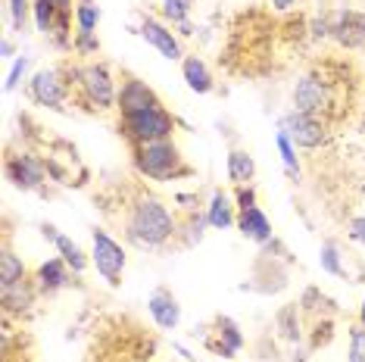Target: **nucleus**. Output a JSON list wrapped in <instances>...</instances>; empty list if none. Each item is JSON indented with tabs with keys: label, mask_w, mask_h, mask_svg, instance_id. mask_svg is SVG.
Wrapping results in <instances>:
<instances>
[{
	"label": "nucleus",
	"mask_w": 365,
	"mask_h": 362,
	"mask_svg": "<svg viewBox=\"0 0 365 362\" xmlns=\"http://www.w3.org/2000/svg\"><path fill=\"white\" fill-rule=\"evenodd\" d=\"M275 144H278V153H281V162H284L287 175H290V178H300V160H297V144L287 138V131H281V128H278Z\"/></svg>",
	"instance_id": "obj_28"
},
{
	"label": "nucleus",
	"mask_w": 365,
	"mask_h": 362,
	"mask_svg": "<svg viewBox=\"0 0 365 362\" xmlns=\"http://www.w3.org/2000/svg\"><path fill=\"white\" fill-rule=\"evenodd\" d=\"M334 106H337L334 81L325 78L322 72H306V76L294 85V110L309 113V116L331 119Z\"/></svg>",
	"instance_id": "obj_7"
},
{
	"label": "nucleus",
	"mask_w": 365,
	"mask_h": 362,
	"mask_svg": "<svg viewBox=\"0 0 365 362\" xmlns=\"http://www.w3.org/2000/svg\"><path fill=\"white\" fill-rule=\"evenodd\" d=\"M163 103V97L147 85L144 78L131 76V72H122L119 78V103H115V116H131V113H140L147 106Z\"/></svg>",
	"instance_id": "obj_11"
},
{
	"label": "nucleus",
	"mask_w": 365,
	"mask_h": 362,
	"mask_svg": "<svg viewBox=\"0 0 365 362\" xmlns=\"http://www.w3.org/2000/svg\"><path fill=\"white\" fill-rule=\"evenodd\" d=\"M163 16L172 29L181 31V38L190 35V10H194V0H160Z\"/></svg>",
	"instance_id": "obj_24"
},
{
	"label": "nucleus",
	"mask_w": 365,
	"mask_h": 362,
	"mask_svg": "<svg viewBox=\"0 0 365 362\" xmlns=\"http://www.w3.org/2000/svg\"><path fill=\"white\" fill-rule=\"evenodd\" d=\"M72 51H76V56H97L101 53V38H97V31H76V35H72Z\"/></svg>",
	"instance_id": "obj_30"
},
{
	"label": "nucleus",
	"mask_w": 365,
	"mask_h": 362,
	"mask_svg": "<svg viewBox=\"0 0 365 362\" xmlns=\"http://www.w3.org/2000/svg\"><path fill=\"white\" fill-rule=\"evenodd\" d=\"M31 272L22 262V257L10 247V237H4V247H0V287H10L22 278H29Z\"/></svg>",
	"instance_id": "obj_22"
},
{
	"label": "nucleus",
	"mask_w": 365,
	"mask_h": 362,
	"mask_svg": "<svg viewBox=\"0 0 365 362\" xmlns=\"http://www.w3.org/2000/svg\"><path fill=\"white\" fill-rule=\"evenodd\" d=\"M56 4H60L66 13H76V0H56Z\"/></svg>",
	"instance_id": "obj_37"
},
{
	"label": "nucleus",
	"mask_w": 365,
	"mask_h": 362,
	"mask_svg": "<svg viewBox=\"0 0 365 362\" xmlns=\"http://www.w3.org/2000/svg\"><path fill=\"white\" fill-rule=\"evenodd\" d=\"M147 312H150L153 325L160 331H175L181 325V303L169 287H156L150 297H147Z\"/></svg>",
	"instance_id": "obj_16"
},
{
	"label": "nucleus",
	"mask_w": 365,
	"mask_h": 362,
	"mask_svg": "<svg viewBox=\"0 0 365 362\" xmlns=\"http://www.w3.org/2000/svg\"><path fill=\"white\" fill-rule=\"evenodd\" d=\"M281 131H287V138L294 141L300 150H319L331 141V125L322 116H309V113L290 110L281 119Z\"/></svg>",
	"instance_id": "obj_9"
},
{
	"label": "nucleus",
	"mask_w": 365,
	"mask_h": 362,
	"mask_svg": "<svg viewBox=\"0 0 365 362\" xmlns=\"http://www.w3.org/2000/svg\"><path fill=\"white\" fill-rule=\"evenodd\" d=\"M97 26H101L97 0H76V31H97Z\"/></svg>",
	"instance_id": "obj_27"
},
{
	"label": "nucleus",
	"mask_w": 365,
	"mask_h": 362,
	"mask_svg": "<svg viewBox=\"0 0 365 362\" xmlns=\"http://www.w3.org/2000/svg\"><path fill=\"white\" fill-rule=\"evenodd\" d=\"M300 303H290V306H284L278 312V319H275V325H278V334L284 337V341L290 343H297L303 337V328H300Z\"/></svg>",
	"instance_id": "obj_25"
},
{
	"label": "nucleus",
	"mask_w": 365,
	"mask_h": 362,
	"mask_svg": "<svg viewBox=\"0 0 365 362\" xmlns=\"http://www.w3.org/2000/svg\"><path fill=\"white\" fill-rule=\"evenodd\" d=\"M328 35L346 51H359V47H365V13L337 10L334 19L328 22Z\"/></svg>",
	"instance_id": "obj_13"
},
{
	"label": "nucleus",
	"mask_w": 365,
	"mask_h": 362,
	"mask_svg": "<svg viewBox=\"0 0 365 362\" xmlns=\"http://www.w3.org/2000/svg\"><path fill=\"white\" fill-rule=\"evenodd\" d=\"M346 362H365V325H350V347H346Z\"/></svg>",
	"instance_id": "obj_32"
},
{
	"label": "nucleus",
	"mask_w": 365,
	"mask_h": 362,
	"mask_svg": "<svg viewBox=\"0 0 365 362\" xmlns=\"http://www.w3.org/2000/svg\"><path fill=\"white\" fill-rule=\"evenodd\" d=\"M346 237L356 244H365V216H353L346 222Z\"/></svg>",
	"instance_id": "obj_34"
},
{
	"label": "nucleus",
	"mask_w": 365,
	"mask_h": 362,
	"mask_svg": "<svg viewBox=\"0 0 365 362\" xmlns=\"http://www.w3.org/2000/svg\"><path fill=\"white\" fill-rule=\"evenodd\" d=\"M31 4L35 0H6V10H10V22L16 31H26L29 19H31Z\"/></svg>",
	"instance_id": "obj_31"
},
{
	"label": "nucleus",
	"mask_w": 365,
	"mask_h": 362,
	"mask_svg": "<svg viewBox=\"0 0 365 362\" xmlns=\"http://www.w3.org/2000/svg\"><path fill=\"white\" fill-rule=\"evenodd\" d=\"M29 97L31 103L41 110H53V113H66V106L72 103V81H69V66L56 63V66H44L35 76L29 78Z\"/></svg>",
	"instance_id": "obj_5"
},
{
	"label": "nucleus",
	"mask_w": 365,
	"mask_h": 362,
	"mask_svg": "<svg viewBox=\"0 0 365 362\" xmlns=\"http://www.w3.org/2000/svg\"><path fill=\"white\" fill-rule=\"evenodd\" d=\"M119 135L128 141V147L135 144H150V141H169L175 138L178 122L172 116V110L165 103L147 106L140 113H131V116H119Z\"/></svg>",
	"instance_id": "obj_4"
},
{
	"label": "nucleus",
	"mask_w": 365,
	"mask_h": 362,
	"mask_svg": "<svg viewBox=\"0 0 365 362\" xmlns=\"http://www.w3.org/2000/svg\"><path fill=\"white\" fill-rule=\"evenodd\" d=\"M256 178V160L250 150H244V147H235V150L228 153V181L235 187L240 185H253Z\"/></svg>",
	"instance_id": "obj_23"
},
{
	"label": "nucleus",
	"mask_w": 365,
	"mask_h": 362,
	"mask_svg": "<svg viewBox=\"0 0 365 362\" xmlns=\"http://www.w3.org/2000/svg\"><path fill=\"white\" fill-rule=\"evenodd\" d=\"M359 325H365V297H362V306H359V319H356Z\"/></svg>",
	"instance_id": "obj_38"
},
{
	"label": "nucleus",
	"mask_w": 365,
	"mask_h": 362,
	"mask_svg": "<svg viewBox=\"0 0 365 362\" xmlns=\"http://www.w3.org/2000/svg\"><path fill=\"white\" fill-rule=\"evenodd\" d=\"M235 207H237V212H244V210H250V207H259V200H256V187H253V185H240V187H235Z\"/></svg>",
	"instance_id": "obj_33"
},
{
	"label": "nucleus",
	"mask_w": 365,
	"mask_h": 362,
	"mask_svg": "<svg viewBox=\"0 0 365 362\" xmlns=\"http://www.w3.org/2000/svg\"><path fill=\"white\" fill-rule=\"evenodd\" d=\"M41 300L38 294V284L35 278H22V281H16L10 287H0V306H4V316L13 319V316H29L31 309H35V303Z\"/></svg>",
	"instance_id": "obj_15"
},
{
	"label": "nucleus",
	"mask_w": 365,
	"mask_h": 362,
	"mask_svg": "<svg viewBox=\"0 0 365 362\" xmlns=\"http://www.w3.org/2000/svg\"><path fill=\"white\" fill-rule=\"evenodd\" d=\"M125 266H128V253L106 228H94L91 232V269L103 278L110 287H119L125 278Z\"/></svg>",
	"instance_id": "obj_6"
},
{
	"label": "nucleus",
	"mask_w": 365,
	"mask_h": 362,
	"mask_svg": "<svg viewBox=\"0 0 365 362\" xmlns=\"http://www.w3.org/2000/svg\"><path fill=\"white\" fill-rule=\"evenodd\" d=\"M122 234L138 250H165L178 237V216L163 197L135 191L122 203Z\"/></svg>",
	"instance_id": "obj_1"
},
{
	"label": "nucleus",
	"mask_w": 365,
	"mask_h": 362,
	"mask_svg": "<svg viewBox=\"0 0 365 362\" xmlns=\"http://www.w3.org/2000/svg\"><path fill=\"white\" fill-rule=\"evenodd\" d=\"M206 228H210V222H206V212H197V210L185 212V216L178 219V237H175V244L181 247V250H194V247L206 237Z\"/></svg>",
	"instance_id": "obj_21"
},
{
	"label": "nucleus",
	"mask_w": 365,
	"mask_h": 362,
	"mask_svg": "<svg viewBox=\"0 0 365 362\" xmlns=\"http://www.w3.org/2000/svg\"><path fill=\"white\" fill-rule=\"evenodd\" d=\"M181 78L187 81V88L194 90V94H212L215 90V78H212L210 66L197 53H187L185 60H181Z\"/></svg>",
	"instance_id": "obj_20"
},
{
	"label": "nucleus",
	"mask_w": 365,
	"mask_h": 362,
	"mask_svg": "<svg viewBox=\"0 0 365 362\" xmlns=\"http://www.w3.org/2000/svg\"><path fill=\"white\" fill-rule=\"evenodd\" d=\"M269 4H272V6H275V10H278V13H284V10H294V6H297V4H300V0H269Z\"/></svg>",
	"instance_id": "obj_35"
},
{
	"label": "nucleus",
	"mask_w": 365,
	"mask_h": 362,
	"mask_svg": "<svg viewBox=\"0 0 365 362\" xmlns=\"http://www.w3.org/2000/svg\"><path fill=\"white\" fill-rule=\"evenodd\" d=\"M138 35L144 38L147 44H150L153 51L163 56V60H169V63H181L187 56L185 53V44H181V38L172 31L169 22H160V19H153V16H144V19H140Z\"/></svg>",
	"instance_id": "obj_10"
},
{
	"label": "nucleus",
	"mask_w": 365,
	"mask_h": 362,
	"mask_svg": "<svg viewBox=\"0 0 365 362\" xmlns=\"http://www.w3.org/2000/svg\"><path fill=\"white\" fill-rule=\"evenodd\" d=\"M131 166L147 181H178V178L194 175V169L187 166L185 153H181V147L175 144V138H169V141L135 144L131 147Z\"/></svg>",
	"instance_id": "obj_3"
},
{
	"label": "nucleus",
	"mask_w": 365,
	"mask_h": 362,
	"mask_svg": "<svg viewBox=\"0 0 365 362\" xmlns=\"http://www.w3.org/2000/svg\"><path fill=\"white\" fill-rule=\"evenodd\" d=\"M203 343H206V350L219 353V356H225V359H235L237 353L244 350V331H240V325L235 319L215 316L212 325L206 328V334H203Z\"/></svg>",
	"instance_id": "obj_12"
},
{
	"label": "nucleus",
	"mask_w": 365,
	"mask_h": 362,
	"mask_svg": "<svg viewBox=\"0 0 365 362\" xmlns=\"http://www.w3.org/2000/svg\"><path fill=\"white\" fill-rule=\"evenodd\" d=\"M319 266L322 272H328V275L334 278H346V266H344V257H340V247L334 241H325L319 250Z\"/></svg>",
	"instance_id": "obj_26"
},
{
	"label": "nucleus",
	"mask_w": 365,
	"mask_h": 362,
	"mask_svg": "<svg viewBox=\"0 0 365 362\" xmlns=\"http://www.w3.org/2000/svg\"><path fill=\"white\" fill-rule=\"evenodd\" d=\"M72 81V103L91 116H106L115 113L119 103V78L106 63L88 60V63H66Z\"/></svg>",
	"instance_id": "obj_2"
},
{
	"label": "nucleus",
	"mask_w": 365,
	"mask_h": 362,
	"mask_svg": "<svg viewBox=\"0 0 365 362\" xmlns=\"http://www.w3.org/2000/svg\"><path fill=\"white\" fill-rule=\"evenodd\" d=\"M13 51H16L13 41H10V38H4V44H0V56H4V60H13Z\"/></svg>",
	"instance_id": "obj_36"
},
{
	"label": "nucleus",
	"mask_w": 365,
	"mask_h": 362,
	"mask_svg": "<svg viewBox=\"0 0 365 362\" xmlns=\"http://www.w3.org/2000/svg\"><path fill=\"white\" fill-rule=\"evenodd\" d=\"M31 278H35V284H38V294L41 297H56L60 291H66L72 281H76V272H72L60 257H53V259H44V262H38L35 272H31Z\"/></svg>",
	"instance_id": "obj_14"
},
{
	"label": "nucleus",
	"mask_w": 365,
	"mask_h": 362,
	"mask_svg": "<svg viewBox=\"0 0 365 362\" xmlns=\"http://www.w3.org/2000/svg\"><path fill=\"white\" fill-rule=\"evenodd\" d=\"M203 212H206V222H210V228H215V232L237 225L235 197H231L228 191H222V187H212V194H210V200H206Z\"/></svg>",
	"instance_id": "obj_18"
},
{
	"label": "nucleus",
	"mask_w": 365,
	"mask_h": 362,
	"mask_svg": "<svg viewBox=\"0 0 365 362\" xmlns=\"http://www.w3.org/2000/svg\"><path fill=\"white\" fill-rule=\"evenodd\" d=\"M235 228L253 244H262V247L272 244V222L262 212V207H250V210L237 212V225Z\"/></svg>",
	"instance_id": "obj_19"
},
{
	"label": "nucleus",
	"mask_w": 365,
	"mask_h": 362,
	"mask_svg": "<svg viewBox=\"0 0 365 362\" xmlns=\"http://www.w3.org/2000/svg\"><path fill=\"white\" fill-rule=\"evenodd\" d=\"M41 234L47 237V241L53 244V250H56V257H60L66 266H69L72 272H76V278H81L88 272V266H91V257L85 250H81V247L72 241L69 234H63L60 228L56 225H41Z\"/></svg>",
	"instance_id": "obj_17"
},
{
	"label": "nucleus",
	"mask_w": 365,
	"mask_h": 362,
	"mask_svg": "<svg viewBox=\"0 0 365 362\" xmlns=\"http://www.w3.org/2000/svg\"><path fill=\"white\" fill-rule=\"evenodd\" d=\"M4 172H6V178H10V185L19 187V191H26V194L44 191V185L51 181V166H47V160L35 150L6 153Z\"/></svg>",
	"instance_id": "obj_8"
},
{
	"label": "nucleus",
	"mask_w": 365,
	"mask_h": 362,
	"mask_svg": "<svg viewBox=\"0 0 365 362\" xmlns=\"http://www.w3.org/2000/svg\"><path fill=\"white\" fill-rule=\"evenodd\" d=\"M29 69H31V56L29 53H22V56H16V63H13V69L6 72V81H4V90L6 94H13L16 88L26 81V76H29Z\"/></svg>",
	"instance_id": "obj_29"
}]
</instances>
